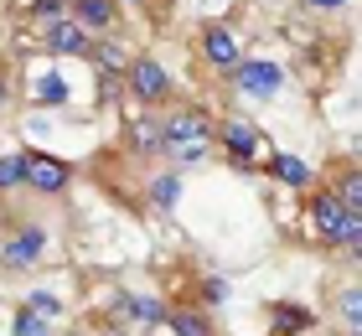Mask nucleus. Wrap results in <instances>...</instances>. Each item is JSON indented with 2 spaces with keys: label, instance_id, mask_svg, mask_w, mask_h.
Listing matches in <instances>:
<instances>
[{
  "label": "nucleus",
  "instance_id": "nucleus-1",
  "mask_svg": "<svg viewBox=\"0 0 362 336\" xmlns=\"http://www.w3.org/2000/svg\"><path fill=\"white\" fill-rule=\"evenodd\" d=\"M305 233H310V243L316 248H341V259L357 264L362 259V212H352L347 202H341L326 181H316V187L305 192Z\"/></svg>",
  "mask_w": 362,
  "mask_h": 336
},
{
  "label": "nucleus",
  "instance_id": "nucleus-2",
  "mask_svg": "<svg viewBox=\"0 0 362 336\" xmlns=\"http://www.w3.org/2000/svg\"><path fill=\"white\" fill-rule=\"evenodd\" d=\"M52 259V228L31 212H6L0 217V274L26 279Z\"/></svg>",
  "mask_w": 362,
  "mask_h": 336
},
{
  "label": "nucleus",
  "instance_id": "nucleus-3",
  "mask_svg": "<svg viewBox=\"0 0 362 336\" xmlns=\"http://www.w3.org/2000/svg\"><path fill=\"white\" fill-rule=\"evenodd\" d=\"M212 150H218L223 166H233V171H264L269 134L259 129L249 114H228V120H218V129H212Z\"/></svg>",
  "mask_w": 362,
  "mask_h": 336
},
{
  "label": "nucleus",
  "instance_id": "nucleus-4",
  "mask_svg": "<svg viewBox=\"0 0 362 336\" xmlns=\"http://www.w3.org/2000/svg\"><path fill=\"white\" fill-rule=\"evenodd\" d=\"M156 129H160V150L171 145H212V129H218V114L197 98H171V104L156 109Z\"/></svg>",
  "mask_w": 362,
  "mask_h": 336
},
{
  "label": "nucleus",
  "instance_id": "nucleus-5",
  "mask_svg": "<svg viewBox=\"0 0 362 336\" xmlns=\"http://www.w3.org/2000/svg\"><path fill=\"white\" fill-rule=\"evenodd\" d=\"M119 88L129 104H140V109H160V104H171L176 98V78H171V67L160 62L156 52H135L124 67V78H119Z\"/></svg>",
  "mask_w": 362,
  "mask_h": 336
},
{
  "label": "nucleus",
  "instance_id": "nucleus-6",
  "mask_svg": "<svg viewBox=\"0 0 362 336\" xmlns=\"http://www.w3.org/2000/svg\"><path fill=\"white\" fill-rule=\"evenodd\" d=\"M16 83H21V98L31 109L52 114V109H73V78L62 67H47V62H16Z\"/></svg>",
  "mask_w": 362,
  "mask_h": 336
},
{
  "label": "nucleus",
  "instance_id": "nucleus-7",
  "mask_svg": "<svg viewBox=\"0 0 362 336\" xmlns=\"http://www.w3.org/2000/svg\"><path fill=\"white\" fill-rule=\"evenodd\" d=\"M192 57L207 67V73H233V67L249 57L243 52V37H238V26L233 21H202L197 26V37H192Z\"/></svg>",
  "mask_w": 362,
  "mask_h": 336
},
{
  "label": "nucleus",
  "instance_id": "nucleus-8",
  "mask_svg": "<svg viewBox=\"0 0 362 336\" xmlns=\"http://www.w3.org/2000/svg\"><path fill=\"white\" fill-rule=\"evenodd\" d=\"M285 67H279L274 57H243L233 73H223V88L233 98H249V104H269V98H279V88H285Z\"/></svg>",
  "mask_w": 362,
  "mask_h": 336
},
{
  "label": "nucleus",
  "instance_id": "nucleus-9",
  "mask_svg": "<svg viewBox=\"0 0 362 336\" xmlns=\"http://www.w3.org/2000/svg\"><path fill=\"white\" fill-rule=\"evenodd\" d=\"M73 181H78V166H73V161H62V156H52V150H42V145H37V150L26 145V176H21V192L57 202V197L73 192Z\"/></svg>",
  "mask_w": 362,
  "mask_h": 336
},
{
  "label": "nucleus",
  "instance_id": "nucleus-10",
  "mask_svg": "<svg viewBox=\"0 0 362 336\" xmlns=\"http://www.w3.org/2000/svg\"><path fill=\"white\" fill-rule=\"evenodd\" d=\"M166 306L171 300L166 295H151V290H119L109 300V321L114 326H140V331H160L166 326Z\"/></svg>",
  "mask_w": 362,
  "mask_h": 336
},
{
  "label": "nucleus",
  "instance_id": "nucleus-11",
  "mask_svg": "<svg viewBox=\"0 0 362 336\" xmlns=\"http://www.w3.org/2000/svg\"><path fill=\"white\" fill-rule=\"evenodd\" d=\"M88 47H93V37L73 21V16H57V21L37 26V57H57V62L78 57V62H88Z\"/></svg>",
  "mask_w": 362,
  "mask_h": 336
},
{
  "label": "nucleus",
  "instance_id": "nucleus-12",
  "mask_svg": "<svg viewBox=\"0 0 362 336\" xmlns=\"http://www.w3.org/2000/svg\"><path fill=\"white\" fill-rule=\"evenodd\" d=\"M68 16L88 31V37H114V31L124 26L119 0H68Z\"/></svg>",
  "mask_w": 362,
  "mask_h": 336
},
{
  "label": "nucleus",
  "instance_id": "nucleus-13",
  "mask_svg": "<svg viewBox=\"0 0 362 336\" xmlns=\"http://www.w3.org/2000/svg\"><path fill=\"white\" fill-rule=\"evenodd\" d=\"M264 171H269V181H279V187H290V192H310V187L321 181L316 166L300 161V156H290V150H269Z\"/></svg>",
  "mask_w": 362,
  "mask_h": 336
},
{
  "label": "nucleus",
  "instance_id": "nucleus-14",
  "mask_svg": "<svg viewBox=\"0 0 362 336\" xmlns=\"http://www.w3.org/2000/svg\"><path fill=\"white\" fill-rule=\"evenodd\" d=\"M166 331L171 336H218V321L197 300H176V306H166Z\"/></svg>",
  "mask_w": 362,
  "mask_h": 336
},
{
  "label": "nucleus",
  "instance_id": "nucleus-15",
  "mask_svg": "<svg viewBox=\"0 0 362 336\" xmlns=\"http://www.w3.org/2000/svg\"><path fill=\"white\" fill-rule=\"evenodd\" d=\"M269 331H279V336H310L316 331V311L310 306H300V300H269Z\"/></svg>",
  "mask_w": 362,
  "mask_h": 336
},
{
  "label": "nucleus",
  "instance_id": "nucleus-16",
  "mask_svg": "<svg viewBox=\"0 0 362 336\" xmlns=\"http://www.w3.org/2000/svg\"><path fill=\"white\" fill-rule=\"evenodd\" d=\"M181 202V171L176 166H156L151 176H145V207L151 212H176Z\"/></svg>",
  "mask_w": 362,
  "mask_h": 336
},
{
  "label": "nucleus",
  "instance_id": "nucleus-17",
  "mask_svg": "<svg viewBox=\"0 0 362 336\" xmlns=\"http://www.w3.org/2000/svg\"><path fill=\"white\" fill-rule=\"evenodd\" d=\"M129 42H119V37H93V47H88V67L93 73H104V78H124V67H129Z\"/></svg>",
  "mask_w": 362,
  "mask_h": 336
},
{
  "label": "nucleus",
  "instance_id": "nucleus-18",
  "mask_svg": "<svg viewBox=\"0 0 362 336\" xmlns=\"http://www.w3.org/2000/svg\"><path fill=\"white\" fill-rule=\"evenodd\" d=\"M326 187H332L341 202H347L352 212H362V171H357V161H352V156L341 161L337 171H326Z\"/></svg>",
  "mask_w": 362,
  "mask_h": 336
},
{
  "label": "nucleus",
  "instance_id": "nucleus-19",
  "mask_svg": "<svg viewBox=\"0 0 362 336\" xmlns=\"http://www.w3.org/2000/svg\"><path fill=\"white\" fill-rule=\"evenodd\" d=\"M124 150H129V156H140V161H160V129H156V120L124 124Z\"/></svg>",
  "mask_w": 362,
  "mask_h": 336
},
{
  "label": "nucleus",
  "instance_id": "nucleus-20",
  "mask_svg": "<svg viewBox=\"0 0 362 336\" xmlns=\"http://www.w3.org/2000/svg\"><path fill=\"white\" fill-rule=\"evenodd\" d=\"M337 321H341V336H362V284H341L337 300H332Z\"/></svg>",
  "mask_w": 362,
  "mask_h": 336
},
{
  "label": "nucleus",
  "instance_id": "nucleus-21",
  "mask_svg": "<svg viewBox=\"0 0 362 336\" xmlns=\"http://www.w3.org/2000/svg\"><path fill=\"white\" fill-rule=\"evenodd\" d=\"M11 336H57V321H47V315L26 311L21 300L11 306Z\"/></svg>",
  "mask_w": 362,
  "mask_h": 336
},
{
  "label": "nucleus",
  "instance_id": "nucleus-22",
  "mask_svg": "<svg viewBox=\"0 0 362 336\" xmlns=\"http://www.w3.org/2000/svg\"><path fill=\"white\" fill-rule=\"evenodd\" d=\"M21 306H26V311H37V315H47V321H62V311H68L52 284H31V290L21 295Z\"/></svg>",
  "mask_w": 362,
  "mask_h": 336
},
{
  "label": "nucleus",
  "instance_id": "nucleus-23",
  "mask_svg": "<svg viewBox=\"0 0 362 336\" xmlns=\"http://www.w3.org/2000/svg\"><path fill=\"white\" fill-rule=\"evenodd\" d=\"M21 98V83H16V52H0V120L16 109Z\"/></svg>",
  "mask_w": 362,
  "mask_h": 336
},
{
  "label": "nucleus",
  "instance_id": "nucleus-24",
  "mask_svg": "<svg viewBox=\"0 0 362 336\" xmlns=\"http://www.w3.org/2000/svg\"><path fill=\"white\" fill-rule=\"evenodd\" d=\"M197 306H202V311H218V306H228V279L223 274H202V279H197Z\"/></svg>",
  "mask_w": 362,
  "mask_h": 336
},
{
  "label": "nucleus",
  "instance_id": "nucleus-25",
  "mask_svg": "<svg viewBox=\"0 0 362 336\" xmlns=\"http://www.w3.org/2000/svg\"><path fill=\"white\" fill-rule=\"evenodd\" d=\"M21 16L26 21H57V16H68V0H21Z\"/></svg>",
  "mask_w": 362,
  "mask_h": 336
},
{
  "label": "nucleus",
  "instance_id": "nucleus-26",
  "mask_svg": "<svg viewBox=\"0 0 362 336\" xmlns=\"http://www.w3.org/2000/svg\"><path fill=\"white\" fill-rule=\"evenodd\" d=\"M300 6H305L310 16H341V11L352 6V0H300Z\"/></svg>",
  "mask_w": 362,
  "mask_h": 336
},
{
  "label": "nucleus",
  "instance_id": "nucleus-27",
  "mask_svg": "<svg viewBox=\"0 0 362 336\" xmlns=\"http://www.w3.org/2000/svg\"><path fill=\"white\" fill-rule=\"evenodd\" d=\"M119 6H124V11H151L156 21H160V11H166V6H160V0H119Z\"/></svg>",
  "mask_w": 362,
  "mask_h": 336
},
{
  "label": "nucleus",
  "instance_id": "nucleus-28",
  "mask_svg": "<svg viewBox=\"0 0 362 336\" xmlns=\"http://www.w3.org/2000/svg\"><path fill=\"white\" fill-rule=\"evenodd\" d=\"M104 336H124V331H119V326H109V331H104Z\"/></svg>",
  "mask_w": 362,
  "mask_h": 336
},
{
  "label": "nucleus",
  "instance_id": "nucleus-29",
  "mask_svg": "<svg viewBox=\"0 0 362 336\" xmlns=\"http://www.w3.org/2000/svg\"><path fill=\"white\" fill-rule=\"evenodd\" d=\"M269 336H279V331H269Z\"/></svg>",
  "mask_w": 362,
  "mask_h": 336
},
{
  "label": "nucleus",
  "instance_id": "nucleus-30",
  "mask_svg": "<svg viewBox=\"0 0 362 336\" xmlns=\"http://www.w3.org/2000/svg\"><path fill=\"white\" fill-rule=\"evenodd\" d=\"M326 336H332V331H326Z\"/></svg>",
  "mask_w": 362,
  "mask_h": 336
}]
</instances>
